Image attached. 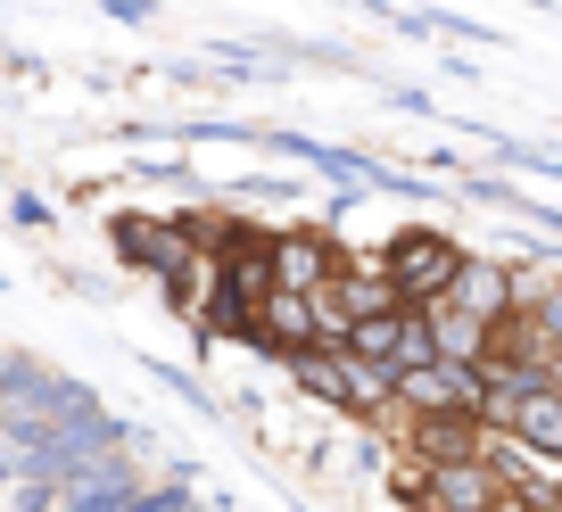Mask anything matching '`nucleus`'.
Segmentation results:
<instances>
[{
	"label": "nucleus",
	"mask_w": 562,
	"mask_h": 512,
	"mask_svg": "<svg viewBox=\"0 0 562 512\" xmlns=\"http://www.w3.org/2000/svg\"><path fill=\"white\" fill-rule=\"evenodd\" d=\"M463 257H472V248H463L456 231H439V224H405V231L381 240V273H389V289H397V306H439L447 289H456Z\"/></svg>",
	"instance_id": "1"
},
{
	"label": "nucleus",
	"mask_w": 562,
	"mask_h": 512,
	"mask_svg": "<svg viewBox=\"0 0 562 512\" xmlns=\"http://www.w3.org/2000/svg\"><path fill=\"white\" fill-rule=\"evenodd\" d=\"M290 380H299L315 406L348 413V422H381V413H397V380H389V372H372L356 348H315V355H299V364H290Z\"/></svg>",
	"instance_id": "2"
},
{
	"label": "nucleus",
	"mask_w": 562,
	"mask_h": 512,
	"mask_svg": "<svg viewBox=\"0 0 562 512\" xmlns=\"http://www.w3.org/2000/svg\"><path fill=\"white\" fill-rule=\"evenodd\" d=\"M480 380H488V413H496V406H513V397L562 389V355L546 348V331H538L529 315H513V322H496V331H488Z\"/></svg>",
	"instance_id": "3"
},
{
	"label": "nucleus",
	"mask_w": 562,
	"mask_h": 512,
	"mask_svg": "<svg viewBox=\"0 0 562 512\" xmlns=\"http://www.w3.org/2000/svg\"><path fill=\"white\" fill-rule=\"evenodd\" d=\"M397 413L414 422V413H480L488 422V380H480V364H422L397 380Z\"/></svg>",
	"instance_id": "4"
},
{
	"label": "nucleus",
	"mask_w": 562,
	"mask_h": 512,
	"mask_svg": "<svg viewBox=\"0 0 562 512\" xmlns=\"http://www.w3.org/2000/svg\"><path fill=\"white\" fill-rule=\"evenodd\" d=\"M389 446H405L422 463H480L496 446V422H480V413H414Z\"/></svg>",
	"instance_id": "5"
},
{
	"label": "nucleus",
	"mask_w": 562,
	"mask_h": 512,
	"mask_svg": "<svg viewBox=\"0 0 562 512\" xmlns=\"http://www.w3.org/2000/svg\"><path fill=\"white\" fill-rule=\"evenodd\" d=\"M339 273H348V257H339V240H323L315 224L273 231V282H281V289H299V298H323Z\"/></svg>",
	"instance_id": "6"
},
{
	"label": "nucleus",
	"mask_w": 562,
	"mask_h": 512,
	"mask_svg": "<svg viewBox=\"0 0 562 512\" xmlns=\"http://www.w3.org/2000/svg\"><path fill=\"white\" fill-rule=\"evenodd\" d=\"M447 298H456L472 322H488V331H496V322H513V315H521V273H513V257H480V248H472Z\"/></svg>",
	"instance_id": "7"
},
{
	"label": "nucleus",
	"mask_w": 562,
	"mask_h": 512,
	"mask_svg": "<svg viewBox=\"0 0 562 512\" xmlns=\"http://www.w3.org/2000/svg\"><path fill=\"white\" fill-rule=\"evenodd\" d=\"M505 504V479L496 463H430V488H422V512H496Z\"/></svg>",
	"instance_id": "8"
},
{
	"label": "nucleus",
	"mask_w": 562,
	"mask_h": 512,
	"mask_svg": "<svg viewBox=\"0 0 562 512\" xmlns=\"http://www.w3.org/2000/svg\"><path fill=\"white\" fill-rule=\"evenodd\" d=\"M505 439H521L538 463H562V389H538V397H513V406L488 413Z\"/></svg>",
	"instance_id": "9"
},
{
	"label": "nucleus",
	"mask_w": 562,
	"mask_h": 512,
	"mask_svg": "<svg viewBox=\"0 0 562 512\" xmlns=\"http://www.w3.org/2000/svg\"><path fill=\"white\" fill-rule=\"evenodd\" d=\"M348 348L364 355L372 372L405 380V306H397V315H364V322H348Z\"/></svg>",
	"instance_id": "10"
},
{
	"label": "nucleus",
	"mask_w": 562,
	"mask_h": 512,
	"mask_svg": "<svg viewBox=\"0 0 562 512\" xmlns=\"http://www.w3.org/2000/svg\"><path fill=\"white\" fill-rule=\"evenodd\" d=\"M430 331H439V355H447V364H480V355H488V322H472L456 298L430 306Z\"/></svg>",
	"instance_id": "11"
},
{
	"label": "nucleus",
	"mask_w": 562,
	"mask_h": 512,
	"mask_svg": "<svg viewBox=\"0 0 562 512\" xmlns=\"http://www.w3.org/2000/svg\"><path fill=\"white\" fill-rule=\"evenodd\" d=\"M521 315L538 322L546 348L562 355V273H546V282H529V273H521Z\"/></svg>",
	"instance_id": "12"
},
{
	"label": "nucleus",
	"mask_w": 562,
	"mask_h": 512,
	"mask_svg": "<svg viewBox=\"0 0 562 512\" xmlns=\"http://www.w3.org/2000/svg\"><path fill=\"white\" fill-rule=\"evenodd\" d=\"M133 512H215L207 496H191V479H149Z\"/></svg>",
	"instance_id": "13"
},
{
	"label": "nucleus",
	"mask_w": 562,
	"mask_h": 512,
	"mask_svg": "<svg viewBox=\"0 0 562 512\" xmlns=\"http://www.w3.org/2000/svg\"><path fill=\"white\" fill-rule=\"evenodd\" d=\"M389 107H397V116H430V107H439V100H430V91H422V83H389Z\"/></svg>",
	"instance_id": "14"
},
{
	"label": "nucleus",
	"mask_w": 562,
	"mask_h": 512,
	"mask_svg": "<svg viewBox=\"0 0 562 512\" xmlns=\"http://www.w3.org/2000/svg\"><path fill=\"white\" fill-rule=\"evenodd\" d=\"M348 9H356V18H372L381 34H397V25H405V9H397V0H348Z\"/></svg>",
	"instance_id": "15"
},
{
	"label": "nucleus",
	"mask_w": 562,
	"mask_h": 512,
	"mask_svg": "<svg viewBox=\"0 0 562 512\" xmlns=\"http://www.w3.org/2000/svg\"><path fill=\"white\" fill-rule=\"evenodd\" d=\"M364 198H372V191H331V207H323V215H331V224H348V215L364 207Z\"/></svg>",
	"instance_id": "16"
},
{
	"label": "nucleus",
	"mask_w": 562,
	"mask_h": 512,
	"mask_svg": "<svg viewBox=\"0 0 562 512\" xmlns=\"http://www.w3.org/2000/svg\"><path fill=\"white\" fill-rule=\"evenodd\" d=\"M108 18H124V25H149V0H100Z\"/></svg>",
	"instance_id": "17"
},
{
	"label": "nucleus",
	"mask_w": 562,
	"mask_h": 512,
	"mask_svg": "<svg viewBox=\"0 0 562 512\" xmlns=\"http://www.w3.org/2000/svg\"><path fill=\"white\" fill-rule=\"evenodd\" d=\"M215 512H224V504H215Z\"/></svg>",
	"instance_id": "18"
},
{
	"label": "nucleus",
	"mask_w": 562,
	"mask_h": 512,
	"mask_svg": "<svg viewBox=\"0 0 562 512\" xmlns=\"http://www.w3.org/2000/svg\"><path fill=\"white\" fill-rule=\"evenodd\" d=\"M554 512H562V504H554Z\"/></svg>",
	"instance_id": "19"
}]
</instances>
